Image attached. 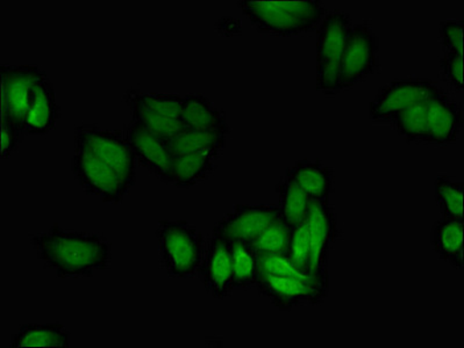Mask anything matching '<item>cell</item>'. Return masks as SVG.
<instances>
[{
	"instance_id": "cell-1",
	"label": "cell",
	"mask_w": 464,
	"mask_h": 348,
	"mask_svg": "<svg viewBox=\"0 0 464 348\" xmlns=\"http://www.w3.org/2000/svg\"><path fill=\"white\" fill-rule=\"evenodd\" d=\"M31 244L44 268L63 278L92 277L108 268L111 260V244L106 237L59 224L33 235Z\"/></svg>"
},
{
	"instance_id": "cell-2",
	"label": "cell",
	"mask_w": 464,
	"mask_h": 348,
	"mask_svg": "<svg viewBox=\"0 0 464 348\" xmlns=\"http://www.w3.org/2000/svg\"><path fill=\"white\" fill-rule=\"evenodd\" d=\"M239 7L258 32L275 36L314 31L326 14L319 0H245Z\"/></svg>"
},
{
	"instance_id": "cell-3",
	"label": "cell",
	"mask_w": 464,
	"mask_h": 348,
	"mask_svg": "<svg viewBox=\"0 0 464 348\" xmlns=\"http://www.w3.org/2000/svg\"><path fill=\"white\" fill-rule=\"evenodd\" d=\"M164 268L174 277H192L204 258V239L186 221L164 220L156 230Z\"/></svg>"
},
{
	"instance_id": "cell-4",
	"label": "cell",
	"mask_w": 464,
	"mask_h": 348,
	"mask_svg": "<svg viewBox=\"0 0 464 348\" xmlns=\"http://www.w3.org/2000/svg\"><path fill=\"white\" fill-rule=\"evenodd\" d=\"M75 149L85 151L105 163L130 188L135 185L137 158L121 130L105 129L97 125L78 126L75 132Z\"/></svg>"
},
{
	"instance_id": "cell-5",
	"label": "cell",
	"mask_w": 464,
	"mask_h": 348,
	"mask_svg": "<svg viewBox=\"0 0 464 348\" xmlns=\"http://www.w3.org/2000/svg\"><path fill=\"white\" fill-rule=\"evenodd\" d=\"M353 24L351 15L333 11L324 16L318 26L317 89L326 96H335L341 91V57Z\"/></svg>"
},
{
	"instance_id": "cell-6",
	"label": "cell",
	"mask_w": 464,
	"mask_h": 348,
	"mask_svg": "<svg viewBox=\"0 0 464 348\" xmlns=\"http://www.w3.org/2000/svg\"><path fill=\"white\" fill-rule=\"evenodd\" d=\"M380 39L372 24H353L340 63L341 91L362 83L380 70Z\"/></svg>"
},
{
	"instance_id": "cell-7",
	"label": "cell",
	"mask_w": 464,
	"mask_h": 348,
	"mask_svg": "<svg viewBox=\"0 0 464 348\" xmlns=\"http://www.w3.org/2000/svg\"><path fill=\"white\" fill-rule=\"evenodd\" d=\"M46 75V71L36 64L0 65L2 118L24 133L33 88Z\"/></svg>"
},
{
	"instance_id": "cell-8",
	"label": "cell",
	"mask_w": 464,
	"mask_h": 348,
	"mask_svg": "<svg viewBox=\"0 0 464 348\" xmlns=\"http://www.w3.org/2000/svg\"><path fill=\"white\" fill-rule=\"evenodd\" d=\"M442 92L445 91L433 80L425 78L393 80L383 86L369 105V118L376 122H392L401 110Z\"/></svg>"
},
{
	"instance_id": "cell-9",
	"label": "cell",
	"mask_w": 464,
	"mask_h": 348,
	"mask_svg": "<svg viewBox=\"0 0 464 348\" xmlns=\"http://www.w3.org/2000/svg\"><path fill=\"white\" fill-rule=\"evenodd\" d=\"M72 171L80 186L104 203L122 202L130 190L116 171L85 151L76 150Z\"/></svg>"
},
{
	"instance_id": "cell-10",
	"label": "cell",
	"mask_w": 464,
	"mask_h": 348,
	"mask_svg": "<svg viewBox=\"0 0 464 348\" xmlns=\"http://www.w3.org/2000/svg\"><path fill=\"white\" fill-rule=\"evenodd\" d=\"M256 287L279 310L289 311L305 305L320 306L328 296L330 286L290 277L258 273Z\"/></svg>"
},
{
	"instance_id": "cell-11",
	"label": "cell",
	"mask_w": 464,
	"mask_h": 348,
	"mask_svg": "<svg viewBox=\"0 0 464 348\" xmlns=\"http://www.w3.org/2000/svg\"><path fill=\"white\" fill-rule=\"evenodd\" d=\"M311 252V272L328 277V260L332 245L341 236L338 220L330 202H311L305 220Z\"/></svg>"
},
{
	"instance_id": "cell-12",
	"label": "cell",
	"mask_w": 464,
	"mask_h": 348,
	"mask_svg": "<svg viewBox=\"0 0 464 348\" xmlns=\"http://www.w3.org/2000/svg\"><path fill=\"white\" fill-rule=\"evenodd\" d=\"M281 217L278 206L268 204H237L231 214L226 215L213 229L228 243H252L266 228Z\"/></svg>"
},
{
	"instance_id": "cell-13",
	"label": "cell",
	"mask_w": 464,
	"mask_h": 348,
	"mask_svg": "<svg viewBox=\"0 0 464 348\" xmlns=\"http://www.w3.org/2000/svg\"><path fill=\"white\" fill-rule=\"evenodd\" d=\"M199 276L205 289L218 300L231 296L234 290L231 243L212 232L205 248Z\"/></svg>"
},
{
	"instance_id": "cell-14",
	"label": "cell",
	"mask_w": 464,
	"mask_h": 348,
	"mask_svg": "<svg viewBox=\"0 0 464 348\" xmlns=\"http://www.w3.org/2000/svg\"><path fill=\"white\" fill-rule=\"evenodd\" d=\"M124 133L140 165L163 182L174 159L167 139L150 133L133 120L125 127Z\"/></svg>"
},
{
	"instance_id": "cell-15",
	"label": "cell",
	"mask_w": 464,
	"mask_h": 348,
	"mask_svg": "<svg viewBox=\"0 0 464 348\" xmlns=\"http://www.w3.org/2000/svg\"><path fill=\"white\" fill-rule=\"evenodd\" d=\"M463 126V109L446 92L430 97L427 102L425 143L445 146L457 141Z\"/></svg>"
},
{
	"instance_id": "cell-16",
	"label": "cell",
	"mask_w": 464,
	"mask_h": 348,
	"mask_svg": "<svg viewBox=\"0 0 464 348\" xmlns=\"http://www.w3.org/2000/svg\"><path fill=\"white\" fill-rule=\"evenodd\" d=\"M61 116L57 104L54 86L49 78L44 76L33 88L30 106H28L24 133L46 135L55 129Z\"/></svg>"
},
{
	"instance_id": "cell-17",
	"label": "cell",
	"mask_w": 464,
	"mask_h": 348,
	"mask_svg": "<svg viewBox=\"0 0 464 348\" xmlns=\"http://www.w3.org/2000/svg\"><path fill=\"white\" fill-rule=\"evenodd\" d=\"M286 175L297 183L311 202H330L334 172L319 159H303L295 163L287 169Z\"/></svg>"
},
{
	"instance_id": "cell-18",
	"label": "cell",
	"mask_w": 464,
	"mask_h": 348,
	"mask_svg": "<svg viewBox=\"0 0 464 348\" xmlns=\"http://www.w3.org/2000/svg\"><path fill=\"white\" fill-rule=\"evenodd\" d=\"M180 120L184 128L224 135L231 133L224 110L216 108L203 94H187L183 97Z\"/></svg>"
},
{
	"instance_id": "cell-19",
	"label": "cell",
	"mask_w": 464,
	"mask_h": 348,
	"mask_svg": "<svg viewBox=\"0 0 464 348\" xmlns=\"http://www.w3.org/2000/svg\"><path fill=\"white\" fill-rule=\"evenodd\" d=\"M218 158L208 154L175 155L163 183L191 188L208 180L217 169Z\"/></svg>"
},
{
	"instance_id": "cell-20",
	"label": "cell",
	"mask_w": 464,
	"mask_h": 348,
	"mask_svg": "<svg viewBox=\"0 0 464 348\" xmlns=\"http://www.w3.org/2000/svg\"><path fill=\"white\" fill-rule=\"evenodd\" d=\"M434 252L454 268H463V220L445 219L435 222L430 235Z\"/></svg>"
},
{
	"instance_id": "cell-21",
	"label": "cell",
	"mask_w": 464,
	"mask_h": 348,
	"mask_svg": "<svg viewBox=\"0 0 464 348\" xmlns=\"http://www.w3.org/2000/svg\"><path fill=\"white\" fill-rule=\"evenodd\" d=\"M227 135L184 128L168 141L172 155L208 154L219 158L226 147Z\"/></svg>"
},
{
	"instance_id": "cell-22",
	"label": "cell",
	"mask_w": 464,
	"mask_h": 348,
	"mask_svg": "<svg viewBox=\"0 0 464 348\" xmlns=\"http://www.w3.org/2000/svg\"><path fill=\"white\" fill-rule=\"evenodd\" d=\"M69 346V331L60 323L24 325L11 337L12 348Z\"/></svg>"
},
{
	"instance_id": "cell-23",
	"label": "cell",
	"mask_w": 464,
	"mask_h": 348,
	"mask_svg": "<svg viewBox=\"0 0 464 348\" xmlns=\"http://www.w3.org/2000/svg\"><path fill=\"white\" fill-rule=\"evenodd\" d=\"M124 99L127 105H138L156 116L182 121L180 114H182L183 97L179 94L147 93L132 88L127 89Z\"/></svg>"
},
{
	"instance_id": "cell-24",
	"label": "cell",
	"mask_w": 464,
	"mask_h": 348,
	"mask_svg": "<svg viewBox=\"0 0 464 348\" xmlns=\"http://www.w3.org/2000/svg\"><path fill=\"white\" fill-rule=\"evenodd\" d=\"M234 290H249L256 287L258 277V258L256 249L249 241L231 243Z\"/></svg>"
},
{
	"instance_id": "cell-25",
	"label": "cell",
	"mask_w": 464,
	"mask_h": 348,
	"mask_svg": "<svg viewBox=\"0 0 464 348\" xmlns=\"http://www.w3.org/2000/svg\"><path fill=\"white\" fill-rule=\"evenodd\" d=\"M276 191L279 195L278 208L285 222L293 228L305 222L311 200L297 183L285 175V178L278 183Z\"/></svg>"
},
{
	"instance_id": "cell-26",
	"label": "cell",
	"mask_w": 464,
	"mask_h": 348,
	"mask_svg": "<svg viewBox=\"0 0 464 348\" xmlns=\"http://www.w3.org/2000/svg\"><path fill=\"white\" fill-rule=\"evenodd\" d=\"M430 99V98H429ZM417 102L392 118L397 133L408 142H424L427 132V102Z\"/></svg>"
},
{
	"instance_id": "cell-27",
	"label": "cell",
	"mask_w": 464,
	"mask_h": 348,
	"mask_svg": "<svg viewBox=\"0 0 464 348\" xmlns=\"http://www.w3.org/2000/svg\"><path fill=\"white\" fill-rule=\"evenodd\" d=\"M434 194L442 217L463 220V183L439 177L434 183Z\"/></svg>"
},
{
	"instance_id": "cell-28",
	"label": "cell",
	"mask_w": 464,
	"mask_h": 348,
	"mask_svg": "<svg viewBox=\"0 0 464 348\" xmlns=\"http://www.w3.org/2000/svg\"><path fill=\"white\" fill-rule=\"evenodd\" d=\"M293 229L281 216L274 223H271L268 228H266L252 241V245L257 253L286 255L287 249H289L291 236H293Z\"/></svg>"
},
{
	"instance_id": "cell-29",
	"label": "cell",
	"mask_w": 464,
	"mask_h": 348,
	"mask_svg": "<svg viewBox=\"0 0 464 348\" xmlns=\"http://www.w3.org/2000/svg\"><path fill=\"white\" fill-rule=\"evenodd\" d=\"M286 256L295 268L304 273L314 276L311 272V252L305 222L293 229V236H291Z\"/></svg>"
},
{
	"instance_id": "cell-30",
	"label": "cell",
	"mask_w": 464,
	"mask_h": 348,
	"mask_svg": "<svg viewBox=\"0 0 464 348\" xmlns=\"http://www.w3.org/2000/svg\"><path fill=\"white\" fill-rule=\"evenodd\" d=\"M442 80L451 88L462 92L464 89V54L447 52L440 61Z\"/></svg>"
},
{
	"instance_id": "cell-31",
	"label": "cell",
	"mask_w": 464,
	"mask_h": 348,
	"mask_svg": "<svg viewBox=\"0 0 464 348\" xmlns=\"http://www.w3.org/2000/svg\"><path fill=\"white\" fill-rule=\"evenodd\" d=\"M463 20H446L440 23L439 34H440L441 46L445 54L447 52H463Z\"/></svg>"
},
{
	"instance_id": "cell-32",
	"label": "cell",
	"mask_w": 464,
	"mask_h": 348,
	"mask_svg": "<svg viewBox=\"0 0 464 348\" xmlns=\"http://www.w3.org/2000/svg\"><path fill=\"white\" fill-rule=\"evenodd\" d=\"M24 132L2 118V158H10L23 142Z\"/></svg>"
}]
</instances>
